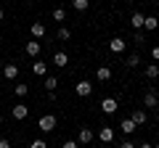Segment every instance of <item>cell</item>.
<instances>
[{
	"label": "cell",
	"instance_id": "obj_1",
	"mask_svg": "<svg viewBox=\"0 0 159 148\" xmlns=\"http://www.w3.org/2000/svg\"><path fill=\"white\" fill-rule=\"evenodd\" d=\"M56 124H58V119H56L53 114H45V116H40V122H37L40 132H53V130H56Z\"/></svg>",
	"mask_w": 159,
	"mask_h": 148
},
{
	"label": "cell",
	"instance_id": "obj_2",
	"mask_svg": "<svg viewBox=\"0 0 159 148\" xmlns=\"http://www.w3.org/2000/svg\"><path fill=\"white\" fill-rule=\"evenodd\" d=\"M11 116H13V119H16V122L27 119V116H29V108H27V103H16V106L11 108Z\"/></svg>",
	"mask_w": 159,
	"mask_h": 148
},
{
	"label": "cell",
	"instance_id": "obj_3",
	"mask_svg": "<svg viewBox=\"0 0 159 148\" xmlns=\"http://www.w3.org/2000/svg\"><path fill=\"white\" fill-rule=\"evenodd\" d=\"M74 93H77L80 98H88V95H90V93H93V85H90V82H88V80H80L77 85H74Z\"/></svg>",
	"mask_w": 159,
	"mask_h": 148
},
{
	"label": "cell",
	"instance_id": "obj_4",
	"mask_svg": "<svg viewBox=\"0 0 159 148\" xmlns=\"http://www.w3.org/2000/svg\"><path fill=\"white\" fill-rule=\"evenodd\" d=\"M117 108H119V103L114 101V98H103L101 101V111L103 114H117Z\"/></svg>",
	"mask_w": 159,
	"mask_h": 148
},
{
	"label": "cell",
	"instance_id": "obj_5",
	"mask_svg": "<svg viewBox=\"0 0 159 148\" xmlns=\"http://www.w3.org/2000/svg\"><path fill=\"white\" fill-rule=\"evenodd\" d=\"M77 143H80V146H88V143H93V130H90V127H80Z\"/></svg>",
	"mask_w": 159,
	"mask_h": 148
},
{
	"label": "cell",
	"instance_id": "obj_6",
	"mask_svg": "<svg viewBox=\"0 0 159 148\" xmlns=\"http://www.w3.org/2000/svg\"><path fill=\"white\" fill-rule=\"evenodd\" d=\"M114 135H117L114 127H101V130H98V140L101 143H114Z\"/></svg>",
	"mask_w": 159,
	"mask_h": 148
},
{
	"label": "cell",
	"instance_id": "obj_7",
	"mask_svg": "<svg viewBox=\"0 0 159 148\" xmlns=\"http://www.w3.org/2000/svg\"><path fill=\"white\" fill-rule=\"evenodd\" d=\"M29 32H32V37H34V40H40V37H45V32H48V29H45V24H43V21H34L32 27H29Z\"/></svg>",
	"mask_w": 159,
	"mask_h": 148
},
{
	"label": "cell",
	"instance_id": "obj_8",
	"mask_svg": "<svg viewBox=\"0 0 159 148\" xmlns=\"http://www.w3.org/2000/svg\"><path fill=\"white\" fill-rule=\"evenodd\" d=\"M3 77H6V80H16L19 77V66L16 63H6V66H3Z\"/></svg>",
	"mask_w": 159,
	"mask_h": 148
},
{
	"label": "cell",
	"instance_id": "obj_9",
	"mask_svg": "<svg viewBox=\"0 0 159 148\" xmlns=\"http://www.w3.org/2000/svg\"><path fill=\"white\" fill-rule=\"evenodd\" d=\"M109 48H111V53H125V48H127V42L122 40V37H114V40L109 42Z\"/></svg>",
	"mask_w": 159,
	"mask_h": 148
},
{
	"label": "cell",
	"instance_id": "obj_10",
	"mask_svg": "<svg viewBox=\"0 0 159 148\" xmlns=\"http://www.w3.org/2000/svg\"><path fill=\"white\" fill-rule=\"evenodd\" d=\"M135 122H133L130 119V116H127V119H122V124H119V130H122V132H125V135H133V132H135Z\"/></svg>",
	"mask_w": 159,
	"mask_h": 148
},
{
	"label": "cell",
	"instance_id": "obj_11",
	"mask_svg": "<svg viewBox=\"0 0 159 148\" xmlns=\"http://www.w3.org/2000/svg\"><path fill=\"white\" fill-rule=\"evenodd\" d=\"M32 72L37 74V77H45V74H48V63L45 61H34L32 63Z\"/></svg>",
	"mask_w": 159,
	"mask_h": 148
},
{
	"label": "cell",
	"instance_id": "obj_12",
	"mask_svg": "<svg viewBox=\"0 0 159 148\" xmlns=\"http://www.w3.org/2000/svg\"><path fill=\"white\" fill-rule=\"evenodd\" d=\"M157 101H159V98H157V93H154V90H148L146 95H143V106H146V108H154V106H157Z\"/></svg>",
	"mask_w": 159,
	"mask_h": 148
},
{
	"label": "cell",
	"instance_id": "obj_13",
	"mask_svg": "<svg viewBox=\"0 0 159 148\" xmlns=\"http://www.w3.org/2000/svg\"><path fill=\"white\" fill-rule=\"evenodd\" d=\"M157 27H159V19L157 16H146V19H143V29H146V32H154Z\"/></svg>",
	"mask_w": 159,
	"mask_h": 148
},
{
	"label": "cell",
	"instance_id": "obj_14",
	"mask_svg": "<svg viewBox=\"0 0 159 148\" xmlns=\"http://www.w3.org/2000/svg\"><path fill=\"white\" fill-rule=\"evenodd\" d=\"M143 13L141 11H133V19H130V24H133V29H143Z\"/></svg>",
	"mask_w": 159,
	"mask_h": 148
},
{
	"label": "cell",
	"instance_id": "obj_15",
	"mask_svg": "<svg viewBox=\"0 0 159 148\" xmlns=\"http://www.w3.org/2000/svg\"><path fill=\"white\" fill-rule=\"evenodd\" d=\"M27 56H32V58L40 56V42H37V40H29V42H27Z\"/></svg>",
	"mask_w": 159,
	"mask_h": 148
},
{
	"label": "cell",
	"instance_id": "obj_16",
	"mask_svg": "<svg viewBox=\"0 0 159 148\" xmlns=\"http://www.w3.org/2000/svg\"><path fill=\"white\" fill-rule=\"evenodd\" d=\"M96 77H98V82H109V80H111V69H109V66H101V69L96 72Z\"/></svg>",
	"mask_w": 159,
	"mask_h": 148
},
{
	"label": "cell",
	"instance_id": "obj_17",
	"mask_svg": "<svg viewBox=\"0 0 159 148\" xmlns=\"http://www.w3.org/2000/svg\"><path fill=\"white\" fill-rule=\"evenodd\" d=\"M53 63H56V66H69V56L64 50H58L56 56H53Z\"/></svg>",
	"mask_w": 159,
	"mask_h": 148
},
{
	"label": "cell",
	"instance_id": "obj_18",
	"mask_svg": "<svg viewBox=\"0 0 159 148\" xmlns=\"http://www.w3.org/2000/svg\"><path fill=\"white\" fill-rule=\"evenodd\" d=\"M133 122H135V124H143V122H146V111H143V108H135V111H133V116H130Z\"/></svg>",
	"mask_w": 159,
	"mask_h": 148
},
{
	"label": "cell",
	"instance_id": "obj_19",
	"mask_svg": "<svg viewBox=\"0 0 159 148\" xmlns=\"http://www.w3.org/2000/svg\"><path fill=\"white\" fill-rule=\"evenodd\" d=\"M146 77H148V80H157V77H159V63H148V66H146Z\"/></svg>",
	"mask_w": 159,
	"mask_h": 148
},
{
	"label": "cell",
	"instance_id": "obj_20",
	"mask_svg": "<svg viewBox=\"0 0 159 148\" xmlns=\"http://www.w3.org/2000/svg\"><path fill=\"white\" fill-rule=\"evenodd\" d=\"M125 66H127V69H135V66H141V56H138V53H133V56H127Z\"/></svg>",
	"mask_w": 159,
	"mask_h": 148
},
{
	"label": "cell",
	"instance_id": "obj_21",
	"mask_svg": "<svg viewBox=\"0 0 159 148\" xmlns=\"http://www.w3.org/2000/svg\"><path fill=\"white\" fill-rule=\"evenodd\" d=\"M72 8L74 11H88L90 8V0H72Z\"/></svg>",
	"mask_w": 159,
	"mask_h": 148
},
{
	"label": "cell",
	"instance_id": "obj_22",
	"mask_svg": "<svg viewBox=\"0 0 159 148\" xmlns=\"http://www.w3.org/2000/svg\"><path fill=\"white\" fill-rule=\"evenodd\" d=\"M56 87H58V77H53V74H51V77H45V90L51 93V90H56Z\"/></svg>",
	"mask_w": 159,
	"mask_h": 148
},
{
	"label": "cell",
	"instance_id": "obj_23",
	"mask_svg": "<svg viewBox=\"0 0 159 148\" xmlns=\"http://www.w3.org/2000/svg\"><path fill=\"white\" fill-rule=\"evenodd\" d=\"M56 37H58V40H69V37H72V32H69V27H61V29H58V34H56Z\"/></svg>",
	"mask_w": 159,
	"mask_h": 148
},
{
	"label": "cell",
	"instance_id": "obj_24",
	"mask_svg": "<svg viewBox=\"0 0 159 148\" xmlns=\"http://www.w3.org/2000/svg\"><path fill=\"white\" fill-rule=\"evenodd\" d=\"M13 93H16L19 98H24V95L29 93V85H16V87H13Z\"/></svg>",
	"mask_w": 159,
	"mask_h": 148
},
{
	"label": "cell",
	"instance_id": "obj_25",
	"mask_svg": "<svg viewBox=\"0 0 159 148\" xmlns=\"http://www.w3.org/2000/svg\"><path fill=\"white\" fill-rule=\"evenodd\" d=\"M64 19H66V11L64 8H56L53 11V21H64Z\"/></svg>",
	"mask_w": 159,
	"mask_h": 148
},
{
	"label": "cell",
	"instance_id": "obj_26",
	"mask_svg": "<svg viewBox=\"0 0 159 148\" xmlns=\"http://www.w3.org/2000/svg\"><path fill=\"white\" fill-rule=\"evenodd\" d=\"M29 148H48V143L37 137V140H32V143H29Z\"/></svg>",
	"mask_w": 159,
	"mask_h": 148
},
{
	"label": "cell",
	"instance_id": "obj_27",
	"mask_svg": "<svg viewBox=\"0 0 159 148\" xmlns=\"http://www.w3.org/2000/svg\"><path fill=\"white\" fill-rule=\"evenodd\" d=\"M61 148H80V143H77V140H66Z\"/></svg>",
	"mask_w": 159,
	"mask_h": 148
},
{
	"label": "cell",
	"instance_id": "obj_28",
	"mask_svg": "<svg viewBox=\"0 0 159 148\" xmlns=\"http://www.w3.org/2000/svg\"><path fill=\"white\" fill-rule=\"evenodd\" d=\"M151 58H154V61H159V45L151 48Z\"/></svg>",
	"mask_w": 159,
	"mask_h": 148
},
{
	"label": "cell",
	"instance_id": "obj_29",
	"mask_svg": "<svg viewBox=\"0 0 159 148\" xmlns=\"http://www.w3.org/2000/svg\"><path fill=\"white\" fill-rule=\"evenodd\" d=\"M0 148H11V140L8 137H0Z\"/></svg>",
	"mask_w": 159,
	"mask_h": 148
},
{
	"label": "cell",
	"instance_id": "obj_30",
	"mask_svg": "<svg viewBox=\"0 0 159 148\" xmlns=\"http://www.w3.org/2000/svg\"><path fill=\"white\" fill-rule=\"evenodd\" d=\"M119 148H138V146H133V140H122V146Z\"/></svg>",
	"mask_w": 159,
	"mask_h": 148
},
{
	"label": "cell",
	"instance_id": "obj_31",
	"mask_svg": "<svg viewBox=\"0 0 159 148\" xmlns=\"http://www.w3.org/2000/svg\"><path fill=\"white\" fill-rule=\"evenodd\" d=\"M138 148H154V146H151V143H141V146H138Z\"/></svg>",
	"mask_w": 159,
	"mask_h": 148
},
{
	"label": "cell",
	"instance_id": "obj_32",
	"mask_svg": "<svg viewBox=\"0 0 159 148\" xmlns=\"http://www.w3.org/2000/svg\"><path fill=\"white\" fill-rule=\"evenodd\" d=\"M3 16H6V13H3V8H0V21H3Z\"/></svg>",
	"mask_w": 159,
	"mask_h": 148
},
{
	"label": "cell",
	"instance_id": "obj_33",
	"mask_svg": "<svg viewBox=\"0 0 159 148\" xmlns=\"http://www.w3.org/2000/svg\"><path fill=\"white\" fill-rule=\"evenodd\" d=\"M0 124H3V114H0Z\"/></svg>",
	"mask_w": 159,
	"mask_h": 148
},
{
	"label": "cell",
	"instance_id": "obj_34",
	"mask_svg": "<svg viewBox=\"0 0 159 148\" xmlns=\"http://www.w3.org/2000/svg\"><path fill=\"white\" fill-rule=\"evenodd\" d=\"M0 66H3V58H0Z\"/></svg>",
	"mask_w": 159,
	"mask_h": 148
},
{
	"label": "cell",
	"instance_id": "obj_35",
	"mask_svg": "<svg viewBox=\"0 0 159 148\" xmlns=\"http://www.w3.org/2000/svg\"><path fill=\"white\" fill-rule=\"evenodd\" d=\"M154 148H159V143H157V146H154Z\"/></svg>",
	"mask_w": 159,
	"mask_h": 148
},
{
	"label": "cell",
	"instance_id": "obj_36",
	"mask_svg": "<svg viewBox=\"0 0 159 148\" xmlns=\"http://www.w3.org/2000/svg\"><path fill=\"white\" fill-rule=\"evenodd\" d=\"M157 106H159V101H157Z\"/></svg>",
	"mask_w": 159,
	"mask_h": 148
},
{
	"label": "cell",
	"instance_id": "obj_37",
	"mask_svg": "<svg viewBox=\"0 0 159 148\" xmlns=\"http://www.w3.org/2000/svg\"><path fill=\"white\" fill-rule=\"evenodd\" d=\"M0 45H3V42H0Z\"/></svg>",
	"mask_w": 159,
	"mask_h": 148
}]
</instances>
